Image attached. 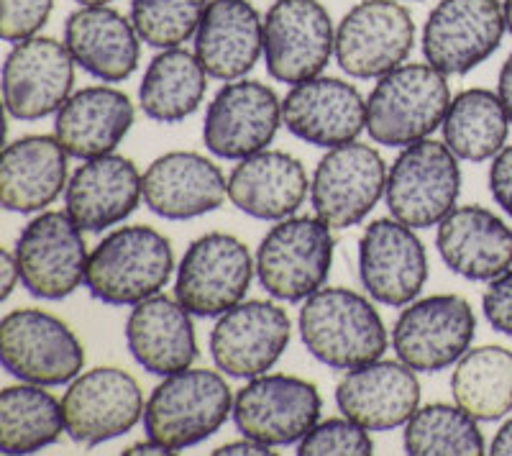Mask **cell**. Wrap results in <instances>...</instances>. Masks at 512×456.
<instances>
[{"label": "cell", "mask_w": 512, "mask_h": 456, "mask_svg": "<svg viewBox=\"0 0 512 456\" xmlns=\"http://www.w3.org/2000/svg\"><path fill=\"white\" fill-rule=\"evenodd\" d=\"M297 328L305 349L320 364L341 372L382 359L390 341L369 298L346 287H320L303 300Z\"/></svg>", "instance_id": "cell-1"}, {"label": "cell", "mask_w": 512, "mask_h": 456, "mask_svg": "<svg viewBox=\"0 0 512 456\" xmlns=\"http://www.w3.org/2000/svg\"><path fill=\"white\" fill-rule=\"evenodd\" d=\"M451 90L428 62H410L379 77L367 100V131L374 144L405 149L443 126Z\"/></svg>", "instance_id": "cell-2"}, {"label": "cell", "mask_w": 512, "mask_h": 456, "mask_svg": "<svg viewBox=\"0 0 512 456\" xmlns=\"http://www.w3.org/2000/svg\"><path fill=\"white\" fill-rule=\"evenodd\" d=\"M175 272V252L152 226H123L105 236L88 262L85 287L105 305H136L159 295Z\"/></svg>", "instance_id": "cell-3"}, {"label": "cell", "mask_w": 512, "mask_h": 456, "mask_svg": "<svg viewBox=\"0 0 512 456\" xmlns=\"http://www.w3.org/2000/svg\"><path fill=\"white\" fill-rule=\"evenodd\" d=\"M228 416H233V392L226 377L190 367L154 387L146 400L144 431L177 454L216 436Z\"/></svg>", "instance_id": "cell-4"}, {"label": "cell", "mask_w": 512, "mask_h": 456, "mask_svg": "<svg viewBox=\"0 0 512 456\" xmlns=\"http://www.w3.org/2000/svg\"><path fill=\"white\" fill-rule=\"evenodd\" d=\"M333 228L318 216H290L267 231L256 252V277L274 300L303 303L326 285L333 267Z\"/></svg>", "instance_id": "cell-5"}, {"label": "cell", "mask_w": 512, "mask_h": 456, "mask_svg": "<svg viewBox=\"0 0 512 456\" xmlns=\"http://www.w3.org/2000/svg\"><path fill=\"white\" fill-rule=\"evenodd\" d=\"M461 193L459 157L446 141L423 139L402 149L387 172L384 203L392 218L410 228L438 226Z\"/></svg>", "instance_id": "cell-6"}, {"label": "cell", "mask_w": 512, "mask_h": 456, "mask_svg": "<svg viewBox=\"0 0 512 456\" xmlns=\"http://www.w3.org/2000/svg\"><path fill=\"white\" fill-rule=\"evenodd\" d=\"M0 359L16 380L59 387L82 372L85 346L62 318L21 308L0 321Z\"/></svg>", "instance_id": "cell-7"}, {"label": "cell", "mask_w": 512, "mask_h": 456, "mask_svg": "<svg viewBox=\"0 0 512 456\" xmlns=\"http://www.w3.org/2000/svg\"><path fill=\"white\" fill-rule=\"evenodd\" d=\"M256 262L231 234H205L187 246L175 275V298L198 318H218L246 298Z\"/></svg>", "instance_id": "cell-8"}, {"label": "cell", "mask_w": 512, "mask_h": 456, "mask_svg": "<svg viewBox=\"0 0 512 456\" xmlns=\"http://www.w3.org/2000/svg\"><path fill=\"white\" fill-rule=\"evenodd\" d=\"M21 285L39 300H62L88 277L85 231L67 211H41L31 218L16 244Z\"/></svg>", "instance_id": "cell-9"}, {"label": "cell", "mask_w": 512, "mask_h": 456, "mask_svg": "<svg viewBox=\"0 0 512 456\" xmlns=\"http://www.w3.org/2000/svg\"><path fill=\"white\" fill-rule=\"evenodd\" d=\"M336 57V29L320 0H274L264 16V65L277 82L300 85Z\"/></svg>", "instance_id": "cell-10"}, {"label": "cell", "mask_w": 512, "mask_h": 456, "mask_svg": "<svg viewBox=\"0 0 512 456\" xmlns=\"http://www.w3.org/2000/svg\"><path fill=\"white\" fill-rule=\"evenodd\" d=\"M477 316L461 295H431L413 300L392 328L397 359L415 372H441L472 349Z\"/></svg>", "instance_id": "cell-11"}, {"label": "cell", "mask_w": 512, "mask_h": 456, "mask_svg": "<svg viewBox=\"0 0 512 456\" xmlns=\"http://www.w3.org/2000/svg\"><path fill=\"white\" fill-rule=\"evenodd\" d=\"M415 47V21L397 0H361L336 29V62L356 80H379L405 65Z\"/></svg>", "instance_id": "cell-12"}, {"label": "cell", "mask_w": 512, "mask_h": 456, "mask_svg": "<svg viewBox=\"0 0 512 456\" xmlns=\"http://www.w3.org/2000/svg\"><path fill=\"white\" fill-rule=\"evenodd\" d=\"M323 400L313 382L292 375L251 377L233 398V423L241 436L267 446L300 444L320 421Z\"/></svg>", "instance_id": "cell-13"}, {"label": "cell", "mask_w": 512, "mask_h": 456, "mask_svg": "<svg viewBox=\"0 0 512 456\" xmlns=\"http://www.w3.org/2000/svg\"><path fill=\"white\" fill-rule=\"evenodd\" d=\"M505 31L500 0H438L423 26L425 62L446 77L466 75L500 49Z\"/></svg>", "instance_id": "cell-14"}, {"label": "cell", "mask_w": 512, "mask_h": 456, "mask_svg": "<svg viewBox=\"0 0 512 456\" xmlns=\"http://www.w3.org/2000/svg\"><path fill=\"white\" fill-rule=\"evenodd\" d=\"M387 188V164L369 144L351 141L328 149L310 182V205L315 216L333 231L359 226Z\"/></svg>", "instance_id": "cell-15"}, {"label": "cell", "mask_w": 512, "mask_h": 456, "mask_svg": "<svg viewBox=\"0 0 512 456\" xmlns=\"http://www.w3.org/2000/svg\"><path fill=\"white\" fill-rule=\"evenodd\" d=\"M75 88V59L64 41L31 36L18 41L3 62V103L16 121L57 116Z\"/></svg>", "instance_id": "cell-16"}, {"label": "cell", "mask_w": 512, "mask_h": 456, "mask_svg": "<svg viewBox=\"0 0 512 456\" xmlns=\"http://www.w3.org/2000/svg\"><path fill=\"white\" fill-rule=\"evenodd\" d=\"M67 436L75 444L98 446L126 436L144 418V395L134 377L118 367L80 372L62 398Z\"/></svg>", "instance_id": "cell-17"}, {"label": "cell", "mask_w": 512, "mask_h": 456, "mask_svg": "<svg viewBox=\"0 0 512 456\" xmlns=\"http://www.w3.org/2000/svg\"><path fill=\"white\" fill-rule=\"evenodd\" d=\"M292 336L287 310L272 300H241L210 331V354L223 375L236 380L267 375Z\"/></svg>", "instance_id": "cell-18"}, {"label": "cell", "mask_w": 512, "mask_h": 456, "mask_svg": "<svg viewBox=\"0 0 512 456\" xmlns=\"http://www.w3.org/2000/svg\"><path fill=\"white\" fill-rule=\"evenodd\" d=\"M282 126V100L259 80L226 82L205 111L203 141L221 159L251 157L269 149Z\"/></svg>", "instance_id": "cell-19"}, {"label": "cell", "mask_w": 512, "mask_h": 456, "mask_svg": "<svg viewBox=\"0 0 512 456\" xmlns=\"http://www.w3.org/2000/svg\"><path fill=\"white\" fill-rule=\"evenodd\" d=\"M359 277L369 298L390 308L418 300L428 282V254L415 228L377 218L359 239Z\"/></svg>", "instance_id": "cell-20"}, {"label": "cell", "mask_w": 512, "mask_h": 456, "mask_svg": "<svg viewBox=\"0 0 512 456\" xmlns=\"http://www.w3.org/2000/svg\"><path fill=\"white\" fill-rule=\"evenodd\" d=\"M282 123L305 144L344 147L367 131V100L351 82L318 75L292 85L282 100Z\"/></svg>", "instance_id": "cell-21"}, {"label": "cell", "mask_w": 512, "mask_h": 456, "mask_svg": "<svg viewBox=\"0 0 512 456\" xmlns=\"http://www.w3.org/2000/svg\"><path fill=\"white\" fill-rule=\"evenodd\" d=\"M144 198L139 167L121 154L85 159L64 190V211L85 234H100L126 221Z\"/></svg>", "instance_id": "cell-22"}, {"label": "cell", "mask_w": 512, "mask_h": 456, "mask_svg": "<svg viewBox=\"0 0 512 456\" xmlns=\"http://www.w3.org/2000/svg\"><path fill=\"white\" fill-rule=\"evenodd\" d=\"M336 405L367 431H392L420 408V382L405 362L374 359L349 369L336 387Z\"/></svg>", "instance_id": "cell-23"}, {"label": "cell", "mask_w": 512, "mask_h": 456, "mask_svg": "<svg viewBox=\"0 0 512 456\" xmlns=\"http://www.w3.org/2000/svg\"><path fill=\"white\" fill-rule=\"evenodd\" d=\"M228 180L213 159L198 152H167L144 172V203L164 221H190L218 211Z\"/></svg>", "instance_id": "cell-24"}, {"label": "cell", "mask_w": 512, "mask_h": 456, "mask_svg": "<svg viewBox=\"0 0 512 456\" xmlns=\"http://www.w3.org/2000/svg\"><path fill=\"white\" fill-rule=\"evenodd\" d=\"M436 246L454 275L492 282L512 267V228L482 205H461L438 223Z\"/></svg>", "instance_id": "cell-25"}, {"label": "cell", "mask_w": 512, "mask_h": 456, "mask_svg": "<svg viewBox=\"0 0 512 456\" xmlns=\"http://www.w3.org/2000/svg\"><path fill=\"white\" fill-rule=\"evenodd\" d=\"M195 57L210 77L241 80L264 57V18L249 0H210L195 31Z\"/></svg>", "instance_id": "cell-26"}, {"label": "cell", "mask_w": 512, "mask_h": 456, "mask_svg": "<svg viewBox=\"0 0 512 456\" xmlns=\"http://www.w3.org/2000/svg\"><path fill=\"white\" fill-rule=\"evenodd\" d=\"M64 44L75 65L103 82H123L141 59V36L134 21L111 6H80L67 16Z\"/></svg>", "instance_id": "cell-27"}, {"label": "cell", "mask_w": 512, "mask_h": 456, "mask_svg": "<svg viewBox=\"0 0 512 456\" xmlns=\"http://www.w3.org/2000/svg\"><path fill=\"white\" fill-rule=\"evenodd\" d=\"M126 344L136 364L157 377L190 369L198 359L192 313L162 293L134 305L126 321Z\"/></svg>", "instance_id": "cell-28"}, {"label": "cell", "mask_w": 512, "mask_h": 456, "mask_svg": "<svg viewBox=\"0 0 512 456\" xmlns=\"http://www.w3.org/2000/svg\"><path fill=\"white\" fill-rule=\"evenodd\" d=\"M310 190L303 162L280 149L239 159L228 175V200L256 221H285L300 211Z\"/></svg>", "instance_id": "cell-29"}, {"label": "cell", "mask_w": 512, "mask_h": 456, "mask_svg": "<svg viewBox=\"0 0 512 456\" xmlns=\"http://www.w3.org/2000/svg\"><path fill=\"white\" fill-rule=\"evenodd\" d=\"M67 149L57 136L11 141L0 157V203L11 213H41L67 190Z\"/></svg>", "instance_id": "cell-30"}, {"label": "cell", "mask_w": 512, "mask_h": 456, "mask_svg": "<svg viewBox=\"0 0 512 456\" xmlns=\"http://www.w3.org/2000/svg\"><path fill=\"white\" fill-rule=\"evenodd\" d=\"M134 103L123 90L93 85L70 95L54 118V136L70 157L95 159L113 154L134 126Z\"/></svg>", "instance_id": "cell-31"}, {"label": "cell", "mask_w": 512, "mask_h": 456, "mask_svg": "<svg viewBox=\"0 0 512 456\" xmlns=\"http://www.w3.org/2000/svg\"><path fill=\"white\" fill-rule=\"evenodd\" d=\"M208 72L195 52L162 49L149 62L139 85V106L157 123H180L190 118L208 93Z\"/></svg>", "instance_id": "cell-32"}, {"label": "cell", "mask_w": 512, "mask_h": 456, "mask_svg": "<svg viewBox=\"0 0 512 456\" xmlns=\"http://www.w3.org/2000/svg\"><path fill=\"white\" fill-rule=\"evenodd\" d=\"M446 147L466 162H487L505 149L510 134V116L500 95L484 88H472L451 98L443 118Z\"/></svg>", "instance_id": "cell-33"}, {"label": "cell", "mask_w": 512, "mask_h": 456, "mask_svg": "<svg viewBox=\"0 0 512 456\" xmlns=\"http://www.w3.org/2000/svg\"><path fill=\"white\" fill-rule=\"evenodd\" d=\"M67 433L64 408L44 385L21 382L0 395V451L34 454Z\"/></svg>", "instance_id": "cell-34"}, {"label": "cell", "mask_w": 512, "mask_h": 456, "mask_svg": "<svg viewBox=\"0 0 512 456\" xmlns=\"http://www.w3.org/2000/svg\"><path fill=\"white\" fill-rule=\"evenodd\" d=\"M451 392L456 405L479 423L505 418L512 410V351L505 346L466 351L451 375Z\"/></svg>", "instance_id": "cell-35"}, {"label": "cell", "mask_w": 512, "mask_h": 456, "mask_svg": "<svg viewBox=\"0 0 512 456\" xmlns=\"http://www.w3.org/2000/svg\"><path fill=\"white\" fill-rule=\"evenodd\" d=\"M410 456H479L484 436L479 421L459 405L431 403L418 408L402 433Z\"/></svg>", "instance_id": "cell-36"}, {"label": "cell", "mask_w": 512, "mask_h": 456, "mask_svg": "<svg viewBox=\"0 0 512 456\" xmlns=\"http://www.w3.org/2000/svg\"><path fill=\"white\" fill-rule=\"evenodd\" d=\"M210 0H131V21L154 49L182 47L195 36Z\"/></svg>", "instance_id": "cell-37"}, {"label": "cell", "mask_w": 512, "mask_h": 456, "mask_svg": "<svg viewBox=\"0 0 512 456\" xmlns=\"http://www.w3.org/2000/svg\"><path fill=\"white\" fill-rule=\"evenodd\" d=\"M300 456H367L374 454V444L367 428L351 418H328L315 423L313 431L297 444Z\"/></svg>", "instance_id": "cell-38"}, {"label": "cell", "mask_w": 512, "mask_h": 456, "mask_svg": "<svg viewBox=\"0 0 512 456\" xmlns=\"http://www.w3.org/2000/svg\"><path fill=\"white\" fill-rule=\"evenodd\" d=\"M0 36L11 44L31 39L47 26L54 0H0Z\"/></svg>", "instance_id": "cell-39"}, {"label": "cell", "mask_w": 512, "mask_h": 456, "mask_svg": "<svg viewBox=\"0 0 512 456\" xmlns=\"http://www.w3.org/2000/svg\"><path fill=\"white\" fill-rule=\"evenodd\" d=\"M482 310L489 326L500 334L512 336V267L505 275L489 282L487 293L482 298Z\"/></svg>", "instance_id": "cell-40"}, {"label": "cell", "mask_w": 512, "mask_h": 456, "mask_svg": "<svg viewBox=\"0 0 512 456\" xmlns=\"http://www.w3.org/2000/svg\"><path fill=\"white\" fill-rule=\"evenodd\" d=\"M489 193L502 211L512 218V144L502 149L489 167Z\"/></svg>", "instance_id": "cell-41"}, {"label": "cell", "mask_w": 512, "mask_h": 456, "mask_svg": "<svg viewBox=\"0 0 512 456\" xmlns=\"http://www.w3.org/2000/svg\"><path fill=\"white\" fill-rule=\"evenodd\" d=\"M0 275H3L0 300H8L11 298L13 290H16L18 282H21V269H18L16 252H8V249H3V254H0Z\"/></svg>", "instance_id": "cell-42"}, {"label": "cell", "mask_w": 512, "mask_h": 456, "mask_svg": "<svg viewBox=\"0 0 512 456\" xmlns=\"http://www.w3.org/2000/svg\"><path fill=\"white\" fill-rule=\"evenodd\" d=\"M213 454L216 456H259V454H274V451H272V446L244 436L241 441H228V444L218 446Z\"/></svg>", "instance_id": "cell-43"}, {"label": "cell", "mask_w": 512, "mask_h": 456, "mask_svg": "<svg viewBox=\"0 0 512 456\" xmlns=\"http://www.w3.org/2000/svg\"><path fill=\"white\" fill-rule=\"evenodd\" d=\"M497 95H500L502 106H505L507 116L512 123V54L505 59V65L500 70V80H497Z\"/></svg>", "instance_id": "cell-44"}, {"label": "cell", "mask_w": 512, "mask_h": 456, "mask_svg": "<svg viewBox=\"0 0 512 456\" xmlns=\"http://www.w3.org/2000/svg\"><path fill=\"white\" fill-rule=\"evenodd\" d=\"M489 454L512 456V418H507L500 426L497 436L492 439V446H489Z\"/></svg>", "instance_id": "cell-45"}, {"label": "cell", "mask_w": 512, "mask_h": 456, "mask_svg": "<svg viewBox=\"0 0 512 456\" xmlns=\"http://www.w3.org/2000/svg\"><path fill=\"white\" fill-rule=\"evenodd\" d=\"M123 454H128V456H144V454L152 456V454H175V451L169 449V446L159 444V441H154V439H149V436H146V441H139V444L128 446Z\"/></svg>", "instance_id": "cell-46"}, {"label": "cell", "mask_w": 512, "mask_h": 456, "mask_svg": "<svg viewBox=\"0 0 512 456\" xmlns=\"http://www.w3.org/2000/svg\"><path fill=\"white\" fill-rule=\"evenodd\" d=\"M502 11H505L507 31H510V34H512V0H502Z\"/></svg>", "instance_id": "cell-47"}, {"label": "cell", "mask_w": 512, "mask_h": 456, "mask_svg": "<svg viewBox=\"0 0 512 456\" xmlns=\"http://www.w3.org/2000/svg\"><path fill=\"white\" fill-rule=\"evenodd\" d=\"M77 6H111L113 0H75Z\"/></svg>", "instance_id": "cell-48"}]
</instances>
